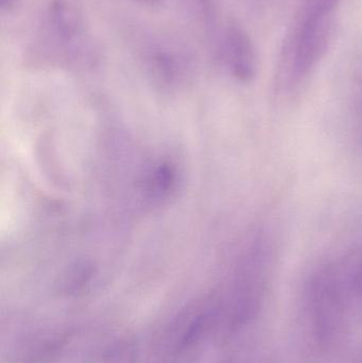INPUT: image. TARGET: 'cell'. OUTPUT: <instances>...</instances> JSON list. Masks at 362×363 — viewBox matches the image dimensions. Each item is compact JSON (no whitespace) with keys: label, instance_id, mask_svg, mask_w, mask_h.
Segmentation results:
<instances>
[{"label":"cell","instance_id":"obj_1","mask_svg":"<svg viewBox=\"0 0 362 363\" xmlns=\"http://www.w3.org/2000/svg\"><path fill=\"white\" fill-rule=\"evenodd\" d=\"M227 50L232 72L242 81L252 80L256 72L254 50L248 36L239 28L232 27L227 33Z\"/></svg>","mask_w":362,"mask_h":363},{"label":"cell","instance_id":"obj_2","mask_svg":"<svg viewBox=\"0 0 362 363\" xmlns=\"http://www.w3.org/2000/svg\"><path fill=\"white\" fill-rule=\"evenodd\" d=\"M352 285L357 292L362 294V255L355 264L352 275Z\"/></svg>","mask_w":362,"mask_h":363},{"label":"cell","instance_id":"obj_3","mask_svg":"<svg viewBox=\"0 0 362 363\" xmlns=\"http://www.w3.org/2000/svg\"><path fill=\"white\" fill-rule=\"evenodd\" d=\"M142 2L144 6H150V8H155L161 4L162 0H138Z\"/></svg>","mask_w":362,"mask_h":363}]
</instances>
